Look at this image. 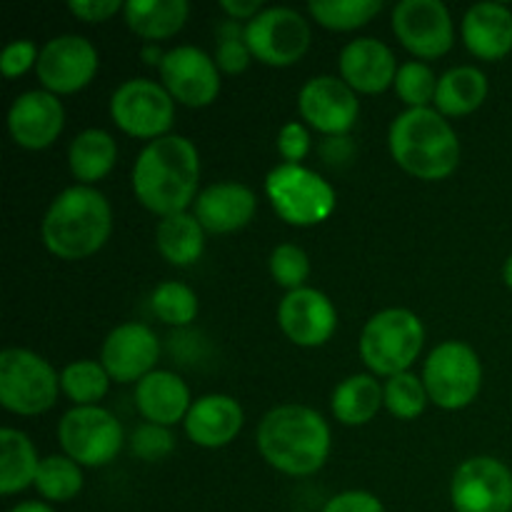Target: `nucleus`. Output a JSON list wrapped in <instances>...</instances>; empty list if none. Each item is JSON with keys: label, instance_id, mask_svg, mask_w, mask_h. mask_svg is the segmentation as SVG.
Wrapping results in <instances>:
<instances>
[{"label": "nucleus", "instance_id": "obj_17", "mask_svg": "<svg viewBox=\"0 0 512 512\" xmlns=\"http://www.w3.org/2000/svg\"><path fill=\"white\" fill-rule=\"evenodd\" d=\"M160 358V340L145 323H123L108 333L100 350V363L115 383L138 385L155 370Z\"/></svg>", "mask_w": 512, "mask_h": 512}, {"label": "nucleus", "instance_id": "obj_32", "mask_svg": "<svg viewBox=\"0 0 512 512\" xmlns=\"http://www.w3.org/2000/svg\"><path fill=\"white\" fill-rule=\"evenodd\" d=\"M83 468L68 455H48L38 468L33 488L48 503H70L83 490Z\"/></svg>", "mask_w": 512, "mask_h": 512}, {"label": "nucleus", "instance_id": "obj_43", "mask_svg": "<svg viewBox=\"0 0 512 512\" xmlns=\"http://www.w3.org/2000/svg\"><path fill=\"white\" fill-rule=\"evenodd\" d=\"M123 8L125 3H120V0H73V3L68 5V10L75 18L90 25L105 23V20H110L113 15L123 13Z\"/></svg>", "mask_w": 512, "mask_h": 512}, {"label": "nucleus", "instance_id": "obj_31", "mask_svg": "<svg viewBox=\"0 0 512 512\" xmlns=\"http://www.w3.org/2000/svg\"><path fill=\"white\" fill-rule=\"evenodd\" d=\"M110 375L98 360H73L60 370V390L73 408L98 405L108 395Z\"/></svg>", "mask_w": 512, "mask_h": 512}, {"label": "nucleus", "instance_id": "obj_6", "mask_svg": "<svg viewBox=\"0 0 512 512\" xmlns=\"http://www.w3.org/2000/svg\"><path fill=\"white\" fill-rule=\"evenodd\" d=\"M265 195L280 220L295 228H313L335 213V188L305 165L280 163L265 178Z\"/></svg>", "mask_w": 512, "mask_h": 512}, {"label": "nucleus", "instance_id": "obj_34", "mask_svg": "<svg viewBox=\"0 0 512 512\" xmlns=\"http://www.w3.org/2000/svg\"><path fill=\"white\" fill-rule=\"evenodd\" d=\"M150 308L158 315L160 323L173 325V328H188L198 318L200 300L193 288H188L180 280L160 283L150 295Z\"/></svg>", "mask_w": 512, "mask_h": 512}, {"label": "nucleus", "instance_id": "obj_9", "mask_svg": "<svg viewBox=\"0 0 512 512\" xmlns=\"http://www.w3.org/2000/svg\"><path fill=\"white\" fill-rule=\"evenodd\" d=\"M58 440L63 455L80 468H103L120 455L125 443L123 425L110 410L100 405L70 408L58 423Z\"/></svg>", "mask_w": 512, "mask_h": 512}, {"label": "nucleus", "instance_id": "obj_28", "mask_svg": "<svg viewBox=\"0 0 512 512\" xmlns=\"http://www.w3.org/2000/svg\"><path fill=\"white\" fill-rule=\"evenodd\" d=\"M383 405V385L378 383L375 375L368 373H358L340 380L333 390V398H330V408H333L335 420L343 425H350V428L368 425L380 413Z\"/></svg>", "mask_w": 512, "mask_h": 512}, {"label": "nucleus", "instance_id": "obj_36", "mask_svg": "<svg viewBox=\"0 0 512 512\" xmlns=\"http://www.w3.org/2000/svg\"><path fill=\"white\" fill-rule=\"evenodd\" d=\"M438 80L440 78L428 63L408 60L398 68L393 88L408 108H430V103H435V93H438Z\"/></svg>", "mask_w": 512, "mask_h": 512}, {"label": "nucleus", "instance_id": "obj_2", "mask_svg": "<svg viewBox=\"0 0 512 512\" xmlns=\"http://www.w3.org/2000/svg\"><path fill=\"white\" fill-rule=\"evenodd\" d=\"M330 425L308 405H278L258 425V450L265 463L290 478H308L328 463Z\"/></svg>", "mask_w": 512, "mask_h": 512}, {"label": "nucleus", "instance_id": "obj_26", "mask_svg": "<svg viewBox=\"0 0 512 512\" xmlns=\"http://www.w3.org/2000/svg\"><path fill=\"white\" fill-rule=\"evenodd\" d=\"M488 75L475 65H455L438 80L433 108L445 118H463L475 113L488 98Z\"/></svg>", "mask_w": 512, "mask_h": 512}, {"label": "nucleus", "instance_id": "obj_42", "mask_svg": "<svg viewBox=\"0 0 512 512\" xmlns=\"http://www.w3.org/2000/svg\"><path fill=\"white\" fill-rule=\"evenodd\" d=\"M323 512H385V505L380 503L378 495L368 490H345L330 498Z\"/></svg>", "mask_w": 512, "mask_h": 512}, {"label": "nucleus", "instance_id": "obj_47", "mask_svg": "<svg viewBox=\"0 0 512 512\" xmlns=\"http://www.w3.org/2000/svg\"><path fill=\"white\" fill-rule=\"evenodd\" d=\"M10 512H55L48 503H40V500H25V503H18Z\"/></svg>", "mask_w": 512, "mask_h": 512}, {"label": "nucleus", "instance_id": "obj_3", "mask_svg": "<svg viewBox=\"0 0 512 512\" xmlns=\"http://www.w3.org/2000/svg\"><path fill=\"white\" fill-rule=\"evenodd\" d=\"M113 233L108 198L93 185H70L53 198L40 223L45 250L60 260H85Z\"/></svg>", "mask_w": 512, "mask_h": 512}, {"label": "nucleus", "instance_id": "obj_12", "mask_svg": "<svg viewBox=\"0 0 512 512\" xmlns=\"http://www.w3.org/2000/svg\"><path fill=\"white\" fill-rule=\"evenodd\" d=\"M390 23L400 45L423 63L443 58L455 43L453 15L440 0H400Z\"/></svg>", "mask_w": 512, "mask_h": 512}, {"label": "nucleus", "instance_id": "obj_1", "mask_svg": "<svg viewBox=\"0 0 512 512\" xmlns=\"http://www.w3.org/2000/svg\"><path fill=\"white\" fill-rule=\"evenodd\" d=\"M133 193L158 218L185 213L200 195V153L185 135L145 143L133 165Z\"/></svg>", "mask_w": 512, "mask_h": 512}, {"label": "nucleus", "instance_id": "obj_18", "mask_svg": "<svg viewBox=\"0 0 512 512\" xmlns=\"http://www.w3.org/2000/svg\"><path fill=\"white\" fill-rule=\"evenodd\" d=\"M278 325L285 338L300 348H320L338 328V310L333 300L315 288L285 293L278 305Z\"/></svg>", "mask_w": 512, "mask_h": 512}, {"label": "nucleus", "instance_id": "obj_29", "mask_svg": "<svg viewBox=\"0 0 512 512\" xmlns=\"http://www.w3.org/2000/svg\"><path fill=\"white\" fill-rule=\"evenodd\" d=\"M158 253L175 268H190L205 253V230L193 213H175L160 218L155 228Z\"/></svg>", "mask_w": 512, "mask_h": 512}, {"label": "nucleus", "instance_id": "obj_35", "mask_svg": "<svg viewBox=\"0 0 512 512\" xmlns=\"http://www.w3.org/2000/svg\"><path fill=\"white\" fill-rule=\"evenodd\" d=\"M385 408L393 418L398 420H415L425 413L430 398L425 390L423 378L415 373H400L395 378H388L383 385Z\"/></svg>", "mask_w": 512, "mask_h": 512}, {"label": "nucleus", "instance_id": "obj_16", "mask_svg": "<svg viewBox=\"0 0 512 512\" xmlns=\"http://www.w3.org/2000/svg\"><path fill=\"white\" fill-rule=\"evenodd\" d=\"M300 118L328 138H343L360 115L358 93L335 75H315L298 93Z\"/></svg>", "mask_w": 512, "mask_h": 512}, {"label": "nucleus", "instance_id": "obj_22", "mask_svg": "<svg viewBox=\"0 0 512 512\" xmlns=\"http://www.w3.org/2000/svg\"><path fill=\"white\" fill-rule=\"evenodd\" d=\"M243 425L245 413L238 400L223 393H210L193 400V408H190L183 428L193 445L218 450L233 443Z\"/></svg>", "mask_w": 512, "mask_h": 512}, {"label": "nucleus", "instance_id": "obj_11", "mask_svg": "<svg viewBox=\"0 0 512 512\" xmlns=\"http://www.w3.org/2000/svg\"><path fill=\"white\" fill-rule=\"evenodd\" d=\"M310 25L298 10L273 5L245 23V43L255 60L270 68H290L310 48Z\"/></svg>", "mask_w": 512, "mask_h": 512}, {"label": "nucleus", "instance_id": "obj_13", "mask_svg": "<svg viewBox=\"0 0 512 512\" xmlns=\"http://www.w3.org/2000/svg\"><path fill=\"white\" fill-rule=\"evenodd\" d=\"M450 503L455 512H512V470L490 455L468 458L453 473Z\"/></svg>", "mask_w": 512, "mask_h": 512}, {"label": "nucleus", "instance_id": "obj_25", "mask_svg": "<svg viewBox=\"0 0 512 512\" xmlns=\"http://www.w3.org/2000/svg\"><path fill=\"white\" fill-rule=\"evenodd\" d=\"M188 15V0H128L123 8L125 25L148 43L178 35L188 23Z\"/></svg>", "mask_w": 512, "mask_h": 512}, {"label": "nucleus", "instance_id": "obj_37", "mask_svg": "<svg viewBox=\"0 0 512 512\" xmlns=\"http://www.w3.org/2000/svg\"><path fill=\"white\" fill-rule=\"evenodd\" d=\"M215 63H218L220 73L238 75L248 70L253 63V53H250L248 43H245V25L238 20H225L218 28V45H215Z\"/></svg>", "mask_w": 512, "mask_h": 512}, {"label": "nucleus", "instance_id": "obj_38", "mask_svg": "<svg viewBox=\"0 0 512 512\" xmlns=\"http://www.w3.org/2000/svg\"><path fill=\"white\" fill-rule=\"evenodd\" d=\"M270 275L280 288L288 293L305 288V280L310 278V258L300 245L283 243L270 253Z\"/></svg>", "mask_w": 512, "mask_h": 512}, {"label": "nucleus", "instance_id": "obj_48", "mask_svg": "<svg viewBox=\"0 0 512 512\" xmlns=\"http://www.w3.org/2000/svg\"><path fill=\"white\" fill-rule=\"evenodd\" d=\"M503 280H505V285L512 290V255L505 260V265H503Z\"/></svg>", "mask_w": 512, "mask_h": 512}, {"label": "nucleus", "instance_id": "obj_7", "mask_svg": "<svg viewBox=\"0 0 512 512\" xmlns=\"http://www.w3.org/2000/svg\"><path fill=\"white\" fill-rule=\"evenodd\" d=\"M60 375L43 355L28 348L0 353V405L8 413L35 418L58 403Z\"/></svg>", "mask_w": 512, "mask_h": 512}, {"label": "nucleus", "instance_id": "obj_10", "mask_svg": "<svg viewBox=\"0 0 512 512\" xmlns=\"http://www.w3.org/2000/svg\"><path fill=\"white\" fill-rule=\"evenodd\" d=\"M110 118L120 133L138 140L170 135L175 120V100L160 83L148 78H130L110 95Z\"/></svg>", "mask_w": 512, "mask_h": 512}, {"label": "nucleus", "instance_id": "obj_44", "mask_svg": "<svg viewBox=\"0 0 512 512\" xmlns=\"http://www.w3.org/2000/svg\"><path fill=\"white\" fill-rule=\"evenodd\" d=\"M220 10H223L225 15H228L230 20H245V23H250V20L255 18L258 13H263V0H220Z\"/></svg>", "mask_w": 512, "mask_h": 512}, {"label": "nucleus", "instance_id": "obj_15", "mask_svg": "<svg viewBox=\"0 0 512 512\" xmlns=\"http://www.w3.org/2000/svg\"><path fill=\"white\" fill-rule=\"evenodd\" d=\"M160 85L185 108H208L220 95V68L213 55L195 45L168 50L160 63Z\"/></svg>", "mask_w": 512, "mask_h": 512}, {"label": "nucleus", "instance_id": "obj_45", "mask_svg": "<svg viewBox=\"0 0 512 512\" xmlns=\"http://www.w3.org/2000/svg\"><path fill=\"white\" fill-rule=\"evenodd\" d=\"M323 155L328 163L338 165L343 160L353 158V143H350L348 135H343V138H328V143L323 145Z\"/></svg>", "mask_w": 512, "mask_h": 512}, {"label": "nucleus", "instance_id": "obj_19", "mask_svg": "<svg viewBox=\"0 0 512 512\" xmlns=\"http://www.w3.org/2000/svg\"><path fill=\"white\" fill-rule=\"evenodd\" d=\"M65 128V108L58 95L48 90H28L18 95L8 110V133L25 150H45Z\"/></svg>", "mask_w": 512, "mask_h": 512}, {"label": "nucleus", "instance_id": "obj_8", "mask_svg": "<svg viewBox=\"0 0 512 512\" xmlns=\"http://www.w3.org/2000/svg\"><path fill=\"white\" fill-rule=\"evenodd\" d=\"M420 378L430 403L440 410H463L473 405L483 390V363L473 345L445 340L428 355Z\"/></svg>", "mask_w": 512, "mask_h": 512}, {"label": "nucleus", "instance_id": "obj_40", "mask_svg": "<svg viewBox=\"0 0 512 512\" xmlns=\"http://www.w3.org/2000/svg\"><path fill=\"white\" fill-rule=\"evenodd\" d=\"M310 143H313V138H310L308 125L300 123V120L285 123L278 133V153L283 163L303 165V160L310 153Z\"/></svg>", "mask_w": 512, "mask_h": 512}, {"label": "nucleus", "instance_id": "obj_39", "mask_svg": "<svg viewBox=\"0 0 512 512\" xmlns=\"http://www.w3.org/2000/svg\"><path fill=\"white\" fill-rule=\"evenodd\" d=\"M130 450L138 460L145 463H160L175 450V438L170 428L155 423H143L130 435Z\"/></svg>", "mask_w": 512, "mask_h": 512}, {"label": "nucleus", "instance_id": "obj_46", "mask_svg": "<svg viewBox=\"0 0 512 512\" xmlns=\"http://www.w3.org/2000/svg\"><path fill=\"white\" fill-rule=\"evenodd\" d=\"M165 53H168V50H160L158 43H148V45H143V50H140V55H143L145 63L158 65V68H160V63H163Z\"/></svg>", "mask_w": 512, "mask_h": 512}, {"label": "nucleus", "instance_id": "obj_5", "mask_svg": "<svg viewBox=\"0 0 512 512\" xmlns=\"http://www.w3.org/2000/svg\"><path fill=\"white\" fill-rule=\"evenodd\" d=\"M425 345L423 320L408 308H385L360 333V358L370 373L395 378L408 373Z\"/></svg>", "mask_w": 512, "mask_h": 512}, {"label": "nucleus", "instance_id": "obj_23", "mask_svg": "<svg viewBox=\"0 0 512 512\" xmlns=\"http://www.w3.org/2000/svg\"><path fill=\"white\" fill-rule=\"evenodd\" d=\"M460 35L475 58L498 63L512 53V10L503 3L470 5L460 23Z\"/></svg>", "mask_w": 512, "mask_h": 512}, {"label": "nucleus", "instance_id": "obj_30", "mask_svg": "<svg viewBox=\"0 0 512 512\" xmlns=\"http://www.w3.org/2000/svg\"><path fill=\"white\" fill-rule=\"evenodd\" d=\"M40 463L43 460L28 435L15 428L0 430V493L15 495L35 485Z\"/></svg>", "mask_w": 512, "mask_h": 512}, {"label": "nucleus", "instance_id": "obj_24", "mask_svg": "<svg viewBox=\"0 0 512 512\" xmlns=\"http://www.w3.org/2000/svg\"><path fill=\"white\" fill-rule=\"evenodd\" d=\"M135 405L145 423L173 428V425L185 423L193 408V398H190L188 383L178 373L153 370L135 385Z\"/></svg>", "mask_w": 512, "mask_h": 512}, {"label": "nucleus", "instance_id": "obj_33", "mask_svg": "<svg viewBox=\"0 0 512 512\" xmlns=\"http://www.w3.org/2000/svg\"><path fill=\"white\" fill-rule=\"evenodd\" d=\"M383 10L380 0H313L308 13L323 28L335 33H350L368 25Z\"/></svg>", "mask_w": 512, "mask_h": 512}, {"label": "nucleus", "instance_id": "obj_4", "mask_svg": "<svg viewBox=\"0 0 512 512\" xmlns=\"http://www.w3.org/2000/svg\"><path fill=\"white\" fill-rule=\"evenodd\" d=\"M388 148L395 163L420 180H445L460 165V138L435 108H408L393 120Z\"/></svg>", "mask_w": 512, "mask_h": 512}, {"label": "nucleus", "instance_id": "obj_21", "mask_svg": "<svg viewBox=\"0 0 512 512\" xmlns=\"http://www.w3.org/2000/svg\"><path fill=\"white\" fill-rule=\"evenodd\" d=\"M258 210V198L243 183H213L200 190L193 203V215L205 233L228 235L243 230Z\"/></svg>", "mask_w": 512, "mask_h": 512}, {"label": "nucleus", "instance_id": "obj_41", "mask_svg": "<svg viewBox=\"0 0 512 512\" xmlns=\"http://www.w3.org/2000/svg\"><path fill=\"white\" fill-rule=\"evenodd\" d=\"M38 58L40 50L33 40H13V43L5 45L3 55H0V73L8 80L20 78L38 65Z\"/></svg>", "mask_w": 512, "mask_h": 512}, {"label": "nucleus", "instance_id": "obj_20", "mask_svg": "<svg viewBox=\"0 0 512 512\" xmlns=\"http://www.w3.org/2000/svg\"><path fill=\"white\" fill-rule=\"evenodd\" d=\"M340 78L363 95L385 93L395 85L398 75V60L395 53L378 38H355L340 50L338 58Z\"/></svg>", "mask_w": 512, "mask_h": 512}, {"label": "nucleus", "instance_id": "obj_14", "mask_svg": "<svg viewBox=\"0 0 512 512\" xmlns=\"http://www.w3.org/2000/svg\"><path fill=\"white\" fill-rule=\"evenodd\" d=\"M98 68L100 58L95 45L83 35L68 33L50 38L40 48L35 73H38L43 90L60 98V95H73L78 90L88 88Z\"/></svg>", "mask_w": 512, "mask_h": 512}, {"label": "nucleus", "instance_id": "obj_27", "mask_svg": "<svg viewBox=\"0 0 512 512\" xmlns=\"http://www.w3.org/2000/svg\"><path fill=\"white\" fill-rule=\"evenodd\" d=\"M118 163V143L103 128H88L70 140L68 165L78 185H95Z\"/></svg>", "mask_w": 512, "mask_h": 512}]
</instances>
